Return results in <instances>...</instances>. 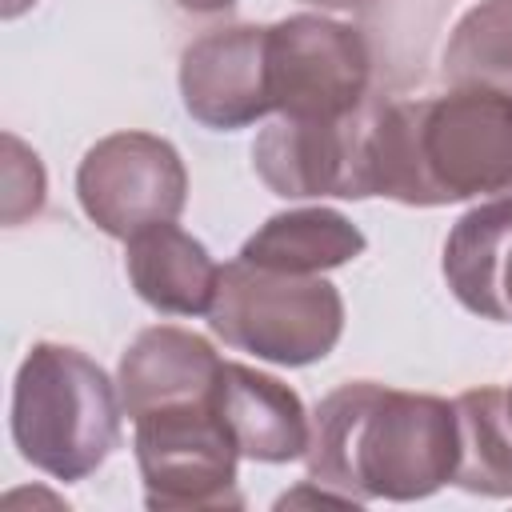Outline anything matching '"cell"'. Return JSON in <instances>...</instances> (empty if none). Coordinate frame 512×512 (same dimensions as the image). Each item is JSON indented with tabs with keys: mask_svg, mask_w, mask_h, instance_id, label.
Instances as JSON below:
<instances>
[{
	"mask_svg": "<svg viewBox=\"0 0 512 512\" xmlns=\"http://www.w3.org/2000/svg\"><path fill=\"white\" fill-rule=\"evenodd\" d=\"M364 188L404 204L512 192V92L464 84L364 108Z\"/></svg>",
	"mask_w": 512,
	"mask_h": 512,
	"instance_id": "1",
	"label": "cell"
},
{
	"mask_svg": "<svg viewBox=\"0 0 512 512\" xmlns=\"http://www.w3.org/2000/svg\"><path fill=\"white\" fill-rule=\"evenodd\" d=\"M456 460V404L360 380L332 392L316 412L312 476L320 480H408V492H428L456 472Z\"/></svg>",
	"mask_w": 512,
	"mask_h": 512,
	"instance_id": "2",
	"label": "cell"
},
{
	"mask_svg": "<svg viewBox=\"0 0 512 512\" xmlns=\"http://www.w3.org/2000/svg\"><path fill=\"white\" fill-rule=\"evenodd\" d=\"M16 440L56 476H84L116 440L108 376L76 348L36 344L16 376Z\"/></svg>",
	"mask_w": 512,
	"mask_h": 512,
	"instance_id": "3",
	"label": "cell"
},
{
	"mask_svg": "<svg viewBox=\"0 0 512 512\" xmlns=\"http://www.w3.org/2000/svg\"><path fill=\"white\" fill-rule=\"evenodd\" d=\"M208 316L212 328L244 352L276 364H308L336 344L344 308L328 280L232 260L220 268Z\"/></svg>",
	"mask_w": 512,
	"mask_h": 512,
	"instance_id": "4",
	"label": "cell"
},
{
	"mask_svg": "<svg viewBox=\"0 0 512 512\" xmlns=\"http://www.w3.org/2000/svg\"><path fill=\"white\" fill-rule=\"evenodd\" d=\"M264 80L288 120H344L364 108L368 48L356 28L292 16L264 28Z\"/></svg>",
	"mask_w": 512,
	"mask_h": 512,
	"instance_id": "5",
	"label": "cell"
},
{
	"mask_svg": "<svg viewBox=\"0 0 512 512\" xmlns=\"http://www.w3.org/2000/svg\"><path fill=\"white\" fill-rule=\"evenodd\" d=\"M84 212L112 236H136L140 228L164 224L184 204L180 156L144 132H120L100 140L80 164Z\"/></svg>",
	"mask_w": 512,
	"mask_h": 512,
	"instance_id": "6",
	"label": "cell"
},
{
	"mask_svg": "<svg viewBox=\"0 0 512 512\" xmlns=\"http://www.w3.org/2000/svg\"><path fill=\"white\" fill-rule=\"evenodd\" d=\"M256 172L280 196H368L364 108L344 120H280L252 148Z\"/></svg>",
	"mask_w": 512,
	"mask_h": 512,
	"instance_id": "7",
	"label": "cell"
},
{
	"mask_svg": "<svg viewBox=\"0 0 512 512\" xmlns=\"http://www.w3.org/2000/svg\"><path fill=\"white\" fill-rule=\"evenodd\" d=\"M180 88L188 112L208 128H240L272 112L264 80V28H216L188 44Z\"/></svg>",
	"mask_w": 512,
	"mask_h": 512,
	"instance_id": "8",
	"label": "cell"
},
{
	"mask_svg": "<svg viewBox=\"0 0 512 512\" xmlns=\"http://www.w3.org/2000/svg\"><path fill=\"white\" fill-rule=\"evenodd\" d=\"M456 300L488 320H512V200L472 208L444 244Z\"/></svg>",
	"mask_w": 512,
	"mask_h": 512,
	"instance_id": "9",
	"label": "cell"
},
{
	"mask_svg": "<svg viewBox=\"0 0 512 512\" xmlns=\"http://www.w3.org/2000/svg\"><path fill=\"white\" fill-rule=\"evenodd\" d=\"M128 276L152 308L192 316V312L212 308L220 268L208 260V252L192 236H184L172 220H164L132 236Z\"/></svg>",
	"mask_w": 512,
	"mask_h": 512,
	"instance_id": "10",
	"label": "cell"
},
{
	"mask_svg": "<svg viewBox=\"0 0 512 512\" xmlns=\"http://www.w3.org/2000/svg\"><path fill=\"white\" fill-rule=\"evenodd\" d=\"M216 404L240 452L260 460H288L308 444L300 400L272 376L244 364H224L216 376Z\"/></svg>",
	"mask_w": 512,
	"mask_h": 512,
	"instance_id": "11",
	"label": "cell"
},
{
	"mask_svg": "<svg viewBox=\"0 0 512 512\" xmlns=\"http://www.w3.org/2000/svg\"><path fill=\"white\" fill-rule=\"evenodd\" d=\"M224 360L192 332L180 328H148L120 364V384H124V404L128 412H144L160 400L208 392L220 376Z\"/></svg>",
	"mask_w": 512,
	"mask_h": 512,
	"instance_id": "12",
	"label": "cell"
},
{
	"mask_svg": "<svg viewBox=\"0 0 512 512\" xmlns=\"http://www.w3.org/2000/svg\"><path fill=\"white\" fill-rule=\"evenodd\" d=\"M364 236L328 208H304L288 216H272L240 252V260L260 264V268H280V272H320L336 268L352 256H360Z\"/></svg>",
	"mask_w": 512,
	"mask_h": 512,
	"instance_id": "13",
	"label": "cell"
},
{
	"mask_svg": "<svg viewBox=\"0 0 512 512\" xmlns=\"http://www.w3.org/2000/svg\"><path fill=\"white\" fill-rule=\"evenodd\" d=\"M456 424H460V460L456 480L468 488H488V480H500V492L512 488V416L504 408L500 388H476L456 400Z\"/></svg>",
	"mask_w": 512,
	"mask_h": 512,
	"instance_id": "14",
	"label": "cell"
},
{
	"mask_svg": "<svg viewBox=\"0 0 512 512\" xmlns=\"http://www.w3.org/2000/svg\"><path fill=\"white\" fill-rule=\"evenodd\" d=\"M444 72L460 84L512 88V0H480L460 16Z\"/></svg>",
	"mask_w": 512,
	"mask_h": 512,
	"instance_id": "15",
	"label": "cell"
},
{
	"mask_svg": "<svg viewBox=\"0 0 512 512\" xmlns=\"http://www.w3.org/2000/svg\"><path fill=\"white\" fill-rule=\"evenodd\" d=\"M180 8H192V12H216V8H228L232 0H176Z\"/></svg>",
	"mask_w": 512,
	"mask_h": 512,
	"instance_id": "16",
	"label": "cell"
},
{
	"mask_svg": "<svg viewBox=\"0 0 512 512\" xmlns=\"http://www.w3.org/2000/svg\"><path fill=\"white\" fill-rule=\"evenodd\" d=\"M308 4H320V8H364L372 0H308Z\"/></svg>",
	"mask_w": 512,
	"mask_h": 512,
	"instance_id": "17",
	"label": "cell"
}]
</instances>
